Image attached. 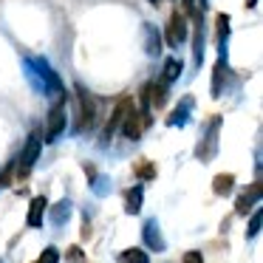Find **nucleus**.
I'll return each mask as SVG.
<instances>
[{"label": "nucleus", "instance_id": "nucleus-23", "mask_svg": "<svg viewBox=\"0 0 263 263\" xmlns=\"http://www.w3.org/2000/svg\"><path fill=\"white\" fill-rule=\"evenodd\" d=\"M37 263H60V252L54 249V246H46V252L40 255V260Z\"/></svg>", "mask_w": 263, "mask_h": 263}, {"label": "nucleus", "instance_id": "nucleus-13", "mask_svg": "<svg viewBox=\"0 0 263 263\" xmlns=\"http://www.w3.org/2000/svg\"><path fill=\"white\" fill-rule=\"evenodd\" d=\"M232 190H235V176H232V173H221V176L212 178V193H215V195H221V198H223V195H229Z\"/></svg>", "mask_w": 263, "mask_h": 263}, {"label": "nucleus", "instance_id": "nucleus-26", "mask_svg": "<svg viewBox=\"0 0 263 263\" xmlns=\"http://www.w3.org/2000/svg\"><path fill=\"white\" fill-rule=\"evenodd\" d=\"M68 263H82V249L80 246H71L68 249Z\"/></svg>", "mask_w": 263, "mask_h": 263}, {"label": "nucleus", "instance_id": "nucleus-15", "mask_svg": "<svg viewBox=\"0 0 263 263\" xmlns=\"http://www.w3.org/2000/svg\"><path fill=\"white\" fill-rule=\"evenodd\" d=\"M119 260L122 263H150V257H147V252H144V249H136V246H133V249L122 252Z\"/></svg>", "mask_w": 263, "mask_h": 263}, {"label": "nucleus", "instance_id": "nucleus-12", "mask_svg": "<svg viewBox=\"0 0 263 263\" xmlns=\"http://www.w3.org/2000/svg\"><path fill=\"white\" fill-rule=\"evenodd\" d=\"M142 198H144V190L139 187V184L127 190V193H125V212H127V215H136V212L142 210Z\"/></svg>", "mask_w": 263, "mask_h": 263}, {"label": "nucleus", "instance_id": "nucleus-24", "mask_svg": "<svg viewBox=\"0 0 263 263\" xmlns=\"http://www.w3.org/2000/svg\"><path fill=\"white\" fill-rule=\"evenodd\" d=\"M136 176H139V178H153V176H156V167L147 164V161H142V164L136 167Z\"/></svg>", "mask_w": 263, "mask_h": 263}, {"label": "nucleus", "instance_id": "nucleus-7", "mask_svg": "<svg viewBox=\"0 0 263 263\" xmlns=\"http://www.w3.org/2000/svg\"><path fill=\"white\" fill-rule=\"evenodd\" d=\"M130 108H133V102H130V99H122V102L114 108V114H110L108 125H105V133H102V144H108V142H110V136H114V133L119 130L122 119H125V114H127Z\"/></svg>", "mask_w": 263, "mask_h": 263}, {"label": "nucleus", "instance_id": "nucleus-17", "mask_svg": "<svg viewBox=\"0 0 263 263\" xmlns=\"http://www.w3.org/2000/svg\"><path fill=\"white\" fill-rule=\"evenodd\" d=\"M223 68H227V63L221 57L215 65V77H212V97H221V91H223Z\"/></svg>", "mask_w": 263, "mask_h": 263}, {"label": "nucleus", "instance_id": "nucleus-21", "mask_svg": "<svg viewBox=\"0 0 263 263\" xmlns=\"http://www.w3.org/2000/svg\"><path fill=\"white\" fill-rule=\"evenodd\" d=\"M150 93H153V105L161 108L167 99V82H159V85H150Z\"/></svg>", "mask_w": 263, "mask_h": 263}, {"label": "nucleus", "instance_id": "nucleus-20", "mask_svg": "<svg viewBox=\"0 0 263 263\" xmlns=\"http://www.w3.org/2000/svg\"><path fill=\"white\" fill-rule=\"evenodd\" d=\"M215 26H218L215 40H218V46H223V40H227V34H229V17H227V14H218V17H215Z\"/></svg>", "mask_w": 263, "mask_h": 263}, {"label": "nucleus", "instance_id": "nucleus-9", "mask_svg": "<svg viewBox=\"0 0 263 263\" xmlns=\"http://www.w3.org/2000/svg\"><path fill=\"white\" fill-rule=\"evenodd\" d=\"M144 125H147V119H144V116L139 114V110H133V108H130V110L125 114V136L130 139V142H133V139L142 136Z\"/></svg>", "mask_w": 263, "mask_h": 263}, {"label": "nucleus", "instance_id": "nucleus-28", "mask_svg": "<svg viewBox=\"0 0 263 263\" xmlns=\"http://www.w3.org/2000/svg\"><path fill=\"white\" fill-rule=\"evenodd\" d=\"M255 3H257V0H246V6H255Z\"/></svg>", "mask_w": 263, "mask_h": 263}, {"label": "nucleus", "instance_id": "nucleus-14", "mask_svg": "<svg viewBox=\"0 0 263 263\" xmlns=\"http://www.w3.org/2000/svg\"><path fill=\"white\" fill-rule=\"evenodd\" d=\"M68 215H71V201L65 198V201H60V204L51 210V223L63 227V223H65V218H68Z\"/></svg>", "mask_w": 263, "mask_h": 263}, {"label": "nucleus", "instance_id": "nucleus-30", "mask_svg": "<svg viewBox=\"0 0 263 263\" xmlns=\"http://www.w3.org/2000/svg\"><path fill=\"white\" fill-rule=\"evenodd\" d=\"M0 263H3V260H0Z\"/></svg>", "mask_w": 263, "mask_h": 263}, {"label": "nucleus", "instance_id": "nucleus-18", "mask_svg": "<svg viewBox=\"0 0 263 263\" xmlns=\"http://www.w3.org/2000/svg\"><path fill=\"white\" fill-rule=\"evenodd\" d=\"M204 60V26H201V17L195 20V63Z\"/></svg>", "mask_w": 263, "mask_h": 263}, {"label": "nucleus", "instance_id": "nucleus-25", "mask_svg": "<svg viewBox=\"0 0 263 263\" xmlns=\"http://www.w3.org/2000/svg\"><path fill=\"white\" fill-rule=\"evenodd\" d=\"M12 170H14V164H6L3 170H0V187H9V181H12Z\"/></svg>", "mask_w": 263, "mask_h": 263}, {"label": "nucleus", "instance_id": "nucleus-10", "mask_svg": "<svg viewBox=\"0 0 263 263\" xmlns=\"http://www.w3.org/2000/svg\"><path fill=\"white\" fill-rule=\"evenodd\" d=\"M193 105H195V99H193V97H184L181 102H178V108L173 110L170 116H167V127L187 125V119H190V110H193Z\"/></svg>", "mask_w": 263, "mask_h": 263}, {"label": "nucleus", "instance_id": "nucleus-6", "mask_svg": "<svg viewBox=\"0 0 263 263\" xmlns=\"http://www.w3.org/2000/svg\"><path fill=\"white\" fill-rule=\"evenodd\" d=\"M142 238H144V243H147V249H153V252H164V249H167L164 235H161L159 221H156V218L144 221V227H142Z\"/></svg>", "mask_w": 263, "mask_h": 263}, {"label": "nucleus", "instance_id": "nucleus-8", "mask_svg": "<svg viewBox=\"0 0 263 263\" xmlns=\"http://www.w3.org/2000/svg\"><path fill=\"white\" fill-rule=\"evenodd\" d=\"M257 201H260V181H255L249 190H243V193L238 195V201H235V212H238V215H246Z\"/></svg>", "mask_w": 263, "mask_h": 263}, {"label": "nucleus", "instance_id": "nucleus-11", "mask_svg": "<svg viewBox=\"0 0 263 263\" xmlns=\"http://www.w3.org/2000/svg\"><path fill=\"white\" fill-rule=\"evenodd\" d=\"M46 195H37V198H31V206H29V227H43V215H46Z\"/></svg>", "mask_w": 263, "mask_h": 263}, {"label": "nucleus", "instance_id": "nucleus-29", "mask_svg": "<svg viewBox=\"0 0 263 263\" xmlns=\"http://www.w3.org/2000/svg\"><path fill=\"white\" fill-rule=\"evenodd\" d=\"M150 3H159V0H150Z\"/></svg>", "mask_w": 263, "mask_h": 263}, {"label": "nucleus", "instance_id": "nucleus-19", "mask_svg": "<svg viewBox=\"0 0 263 263\" xmlns=\"http://www.w3.org/2000/svg\"><path fill=\"white\" fill-rule=\"evenodd\" d=\"M178 74H181V63H178V60H167V63H164V74H161V82H173Z\"/></svg>", "mask_w": 263, "mask_h": 263}, {"label": "nucleus", "instance_id": "nucleus-27", "mask_svg": "<svg viewBox=\"0 0 263 263\" xmlns=\"http://www.w3.org/2000/svg\"><path fill=\"white\" fill-rule=\"evenodd\" d=\"M184 263H204V255H201V252H187V255H184Z\"/></svg>", "mask_w": 263, "mask_h": 263}, {"label": "nucleus", "instance_id": "nucleus-16", "mask_svg": "<svg viewBox=\"0 0 263 263\" xmlns=\"http://www.w3.org/2000/svg\"><path fill=\"white\" fill-rule=\"evenodd\" d=\"M144 31H147V54H159L161 51V34L159 29H153V26H144Z\"/></svg>", "mask_w": 263, "mask_h": 263}, {"label": "nucleus", "instance_id": "nucleus-22", "mask_svg": "<svg viewBox=\"0 0 263 263\" xmlns=\"http://www.w3.org/2000/svg\"><path fill=\"white\" fill-rule=\"evenodd\" d=\"M257 232H260V210L252 212V221H249V227H246V238H255Z\"/></svg>", "mask_w": 263, "mask_h": 263}, {"label": "nucleus", "instance_id": "nucleus-1", "mask_svg": "<svg viewBox=\"0 0 263 263\" xmlns=\"http://www.w3.org/2000/svg\"><path fill=\"white\" fill-rule=\"evenodd\" d=\"M40 150H43V139L40 133H31L29 142H26L23 153H20V167H17V178H26L31 173V167H34V161L40 159Z\"/></svg>", "mask_w": 263, "mask_h": 263}, {"label": "nucleus", "instance_id": "nucleus-3", "mask_svg": "<svg viewBox=\"0 0 263 263\" xmlns=\"http://www.w3.org/2000/svg\"><path fill=\"white\" fill-rule=\"evenodd\" d=\"M218 127H221V116H212L210 133H206V139L198 144V150H195V156H198L201 161H210L212 156L218 153Z\"/></svg>", "mask_w": 263, "mask_h": 263}, {"label": "nucleus", "instance_id": "nucleus-2", "mask_svg": "<svg viewBox=\"0 0 263 263\" xmlns=\"http://www.w3.org/2000/svg\"><path fill=\"white\" fill-rule=\"evenodd\" d=\"M77 97H80V122H77V130H85L97 119V102H93V97L82 85H77Z\"/></svg>", "mask_w": 263, "mask_h": 263}, {"label": "nucleus", "instance_id": "nucleus-5", "mask_svg": "<svg viewBox=\"0 0 263 263\" xmlns=\"http://www.w3.org/2000/svg\"><path fill=\"white\" fill-rule=\"evenodd\" d=\"M65 127V105L63 99H60L57 105H54L51 110H48V125H46V142H54V139L63 133Z\"/></svg>", "mask_w": 263, "mask_h": 263}, {"label": "nucleus", "instance_id": "nucleus-4", "mask_svg": "<svg viewBox=\"0 0 263 263\" xmlns=\"http://www.w3.org/2000/svg\"><path fill=\"white\" fill-rule=\"evenodd\" d=\"M184 40H187V20H184L181 12H173L170 23H167V46L178 48Z\"/></svg>", "mask_w": 263, "mask_h": 263}]
</instances>
